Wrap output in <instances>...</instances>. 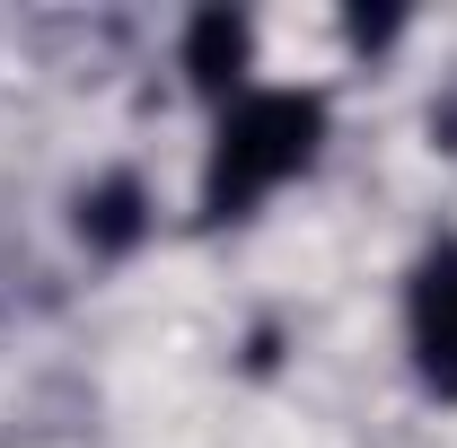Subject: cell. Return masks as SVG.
I'll return each mask as SVG.
<instances>
[{"label": "cell", "instance_id": "6da1fadb", "mask_svg": "<svg viewBox=\"0 0 457 448\" xmlns=\"http://www.w3.org/2000/svg\"><path fill=\"white\" fill-rule=\"evenodd\" d=\"M317 141H326L317 88H246L237 106H220V132L203 150V220H246L317 159Z\"/></svg>", "mask_w": 457, "mask_h": 448}, {"label": "cell", "instance_id": "7a4b0ae2", "mask_svg": "<svg viewBox=\"0 0 457 448\" xmlns=\"http://www.w3.org/2000/svg\"><path fill=\"white\" fill-rule=\"evenodd\" d=\"M404 343H413L422 387L457 395V237H431L404 281Z\"/></svg>", "mask_w": 457, "mask_h": 448}, {"label": "cell", "instance_id": "3957f363", "mask_svg": "<svg viewBox=\"0 0 457 448\" xmlns=\"http://www.w3.org/2000/svg\"><path fill=\"white\" fill-rule=\"evenodd\" d=\"M176 62H185V79H194L203 97L237 106V97H246V71H255V18H246V9H194Z\"/></svg>", "mask_w": 457, "mask_h": 448}, {"label": "cell", "instance_id": "277c9868", "mask_svg": "<svg viewBox=\"0 0 457 448\" xmlns=\"http://www.w3.org/2000/svg\"><path fill=\"white\" fill-rule=\"evenodd\" d=\"M71 228H79L88 255H132V246L150 237V185H141L132 168H106L97 185H79Z\"/></svg>", "mask_w": 457, "mask_h": 448}, {"label": "cell", "instance_id": "5b68a950", "mask_svg": "<svg viewBox=\"0 0 457 448\" xmlns=\"http://www.w3.org/2000/svg\"><path fill=\"white\" fill-rule=\"evenodd\" d=\"M343 36L378 54V45H396V36H404V18H396V9H387V18H343Z\"/></svg>", "mask_w": 457, "mask_h": 448}]
</instances>
